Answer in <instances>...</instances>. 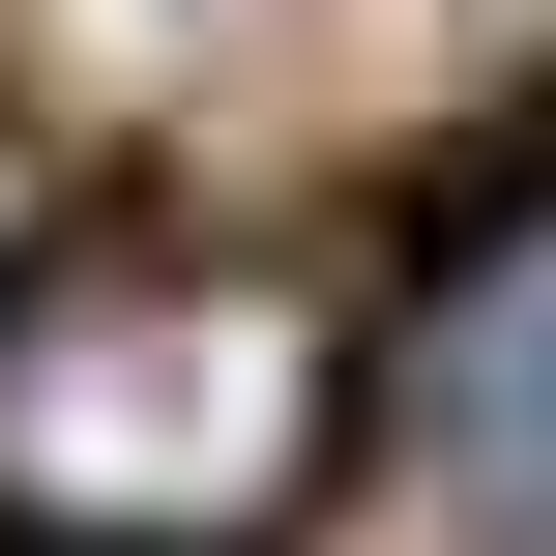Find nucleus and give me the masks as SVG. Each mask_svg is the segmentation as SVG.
I'll return each mask as SVG.
<instances>
[{
    "label": "nucleus",
    "instance_id": "nucleus-1",
    "mask_svg": "<svg viewBox=\"0 0 556 556\" xmlns=\"http://www.w3.org/2000/svg\"><path fill=\"white\" fill-rule=\"evenodd\" d=\"M352 323L235 235H88L0 293V556H293Z\"/></svg>",
    "mask_w": 556,
    "mask_h": 556
},
{
    "label": "nucleus",
    "instance_id": "nucleus-2",
    "mask_svg": "<svg viewBox=\"0 0 556 556\" xmlns=\"http://www.w3.org/2000/svg\"><path fill=\"white\" fill-rule=\"evenodd\" d=\"M440 440H469L498 528H556V264H498V293L440 323Z\"/></svg>",
    "mask_w": 556,
    "mask_h": 556
}]
</instances>
